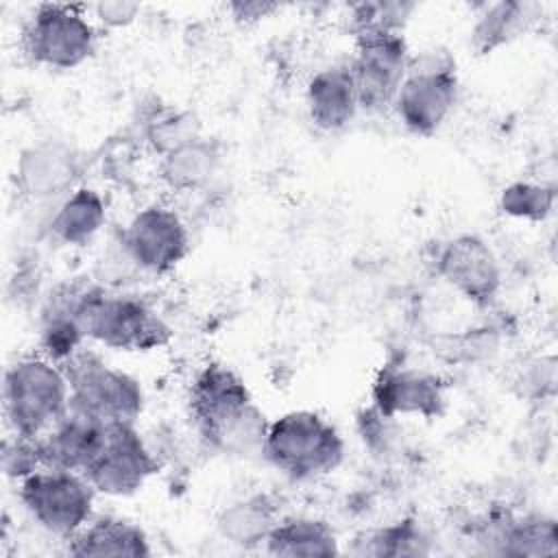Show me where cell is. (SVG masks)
I'll list each match as a JSON object with an SVG mask.
<instances>
[{"mask_svg": "<svg viewBox=\"0 0 558 558\" xmlns=\"http://www.w3.org/2000/svg\"><path fill=\"white\" fill-rule=\"evenodd\" d=\"M416 9L414 2L401 0H379V2H360L349 9V28L355 35L373 33V31H392L403 33L412 11Z\"/></svg>", "mask_w": 558, "mask_h": 558, "instance_id": "cell-27", "label": "cell"}, {"mask_svg": "<svg viewBox=\"0 0 558 558\" xmlns=\"http://www.w3.org/2000/svg\"><path fill=\"white\" fill-rule=\"evenodd\" d=\"M96 488L78 471L41 466L17 482V501L46 534L70 541L92 519Z\"/></svg>", "mask_w": 558, "mask_h": 558, "instance_id": "cell-7", "label": "cell"}, {"mask_svg": "<svg viewBox=\"0 0 558 558\" xmlns=\"http://www.w3.org/2000/svg\"><path fill=\"white\" fill-rule=\"evenodd\" d=\"M262 458L292 482H312L342 464L344 438L323 414L290 410L268 423Z\"/></svg>", "mask_w": 558, "mask_h": 558, "instance_id": "cell-3", "label": "cell"}, {"mask_svg": "<svg viewBox=\"0 0 558 558\" xmlns=\"http://www.w3.org/2000/svg\"><path fill=\"white\" fill-rule=\"evenodd\" d=\"M140 11H142V7L137 2H129V0H102V2H96L89 7L94 22L109 31L131 26L137 20Z\"/></svg>", "mask_w": 558, "mask_h": 558, "instance_id": "cell-29", "label": "cell"}, {"mask_svg": "<svg viewBox=\"0 0 558 558\" xmlns=\"http://www.w3.org/2000/svg\"><path fill=\"white\" fill-rule=\"evenodd\" d=\"M98 46V26L89 9L65 2H41L22 24L20 48L24 57L41 68L74 70L83 65Z\"/></svg>", "mask_w": 558, "mask_h": 558, "instance_id": "cell-6", "label": "cell"}, {"mask_svg": "<svg viewBox=\"0 0 558 558\" xmlns=\"http://www.w3.org/2000/svg\"><path fill=\"white\" fill-rule=\"evenodd\" d=\"M105 425V421L70 405L63 416L37 438L44 466L83 473L102 442Z\"/></svg>", "mask_w": 558, "mask_h": 558, "instance_id": "cell-15", "label": "cell"}, {"mask_svg": "<svg viewBox=\"0 0 558 558\" xmlns=\"http://www.w3.org/2000/svg\"><path fill=\"white\" fill-rule=\"evenodd\" d=\"M107 225V198L100 190L81 183L52 205L46 229L63 246L89 244Z\"/></svg>", "mask_w": 558, "mask_h": 558, "instance_id": "cell-18", "label": "cell"}, {"mask_svg": "<svg viewBox=\"0 0 558 558\" xmlns=\"http://www.w3.org/2000/svg\"><path fill=\"white\" fill-rule=\"evenodd\" d=\"M140 135L146 148L161 157L203 133L198 118L190 109L168 102H153L140 118Z\"/></svg>", "mask_w": 558, "mask_h": 558, "instance_id": "cell-24", "label": "cell"}, {"mask_svg": "<svg viewBox=\"0 0 558 558\" xmlns=\"http://www.w3.org/2000/svg\"><path fill=\"white\" fill-rule=\"evenodd\" d=\"M116 242L140 270L161 277L172 272L190 253V231L183 216L168 203L142 205L120 229Z\"/></svg>", "mask_w": 558, "mask_h": 558, "instance_id": "cell-9", "label": "cell"}, {"mask_svg": "<svg viewBox=\"0 0 558 558\" xmlns=\"http://www.w3.org/2000/svg\"><path fill=\"white\" fill-rule=\"evenodd\" d=\"M536 15L538 7L534 2L501 0L484 4L471 28V46L480 54H490L493 50L521 37L536 20Z\"/></svg>", "mask_w": 558, "mask_h": 558, "instance_id": "cell-23", "label": "cell"}, {"mask_svg": "<svg viewBox=\"0 0 558 558\" xmlns=\"http://www.w3.org/2000/svg\"><path fill=\"white\" fill-rule=\"evenodd\" d=\"M458 96L456 57L442 46H429L410 54L392 111L410 133L434 135L453 113Z\"/></svg>", "mask_w": 558, "mask_h": 558, "instance_id": "cell-5", "label": "cell"}, {"mask_svg": "<svg viewBox=\"0 0 558 558\" xmlns=\"http://www.w3.org/2000/svg\"><path fill=\"white\" fill-rule=\"evenodd\" d=\"M187 414L201 440L225 456H262L268 418L246 381L222 362L203 364L187 386Z\"/></svg>", "mask_w": 558, "mask_h": 558, "instance_id": "cell-1", "label": "cell"}, {"mask_svg": "<svg viewBox=\"0 0 558 558\" xmlns=\"http://www.w3.org/2000/svg\"><path fill=\"white\" fill-rule=\"evenodd\" d=\"M279 519L281 512L272 497L264 493H253L225 506L218 514L216 527L227 543L253 549L264 547L270 530Z\"/></svg>", "mask_w": 558, "mask_h": 558, "instance_id": "cell-22", "label": "cell"}, {"mask_svg": "<svg viewBox=\"0 0 558 558\" xmlns=\"http://www.w3.org/2000/svg\"><path fill=\"white\" fill-rule=\"evenodd\" d=\"M70 408V384L61 364L31 353L15 357L4 368L2 412L7 429L39 438Z\"/></svg>", "mask_w": 558, "mask_h": 558, "instance_id": "cell-4", "label": "cell"}, {"mask_svg": "<svg viewBox=\"0 0 558 558\" xmlns=\"http://www.w3.org/2000/svg\"><path fill=\"white\" fill-rule=\"evenodd\" d=\"M373 410L381 418L395 416H438L445 408V390L436 375L408 368V366H384L375 377Z\"/></svg>", "mask_w": 558, "mask_h": 558, "instance_id": "cell-14", "label": "cell"}, {"mask_svg": "<svg viewBox=\"0 0 558 558\" xmlns=\"http://www.w3.org/2000/svg\"><path fill=\"white\" fill-rule=\"evenodd\" d=\"M277 9L279 4H272V2H231L229 4V11L242 22H255Z\"/></svg>", "mask_w": 558, "mask_h": 558, "instance_id": "cell-30", "label": "cell"}, {"mask_svg": "<svg viewBox=\"0 0 558 558\" xmlns=\"http://www.w3.org/2000/svg\"><path fill=\"white\" fill-rule=\"evenodd\" d=\"M310 122L325 133L342 131L360 111L357 89L349 63H333L314 72L305 85Z\"/></svg>", "mask_w": 558, "mask_h": 558, "instance_id": "cell-16", "label": "cell"}, {"mask_svg": "<svg viewBox=\"0 0 558 558\" xmlns=\"http://www.w3.org/2000/svg\"><path fill=\"white\" fill-rule=\"evenodd\" d=\"M161 469L153 447L146 442L137 423H107L102 442L83 471L98 495L131 497Z\"/></svg>", "mask_w": 558, "mask_h": 558, "instance_id": "cell-10", "label": "cell"}, {"mask_svg": "<svg viewBox=\"0 0 558 558\" xmlns=\"http://www.w3.org/2000/svg\"><path fill=\"white\" fill-rule=\"evenodd\" d=\"M497 205L508 218L543 222L554 214L556 187L536 181H512L499 192Z\"/></svg>", "mask_w": 558, "mask_h": 558, "instance_id": "cell-25", "label": "cell"}, {"mask_svg": "<svg viewBox=\"0 0 558 558\" xmlns=\"http://www.w3.org/2000/svg\"><path fill=\"white\" fill-rule=\"evenodd\" d=\"M70 384V405L105 421L137 423L146 395L131 373L109 364L98 351L83 347L63 364Z\"/></svg>", "mask_w": 558, "mask_h": 558, "instance_id": "cell-8", "label": "cell"}, {"mask_svg": "<svg viewBox=\"0 0 558 558\" xmlns=\"http://www.w3.org/2000/svg\"><path fill=\"white\" fill-rule=\"evenodd\" d=\"M438 277L475 305H488L501 288V266L493 248L475 233L445 240L434 257Z\"/></svg>", "mask_w": 558, "mask_h": 558, "instance_id": "cell-13", "label": "cell"}, {"mask_svg": "<svg viewBox=\"0 0 558 558\" xmlns=\"http://www.w3.org/2000/svg\"><path fill=\"white\" fill-rule=\"evenodd\" d=\"M65 554L78 558L92 556H126L144 558L153 554L150 538L135 521L113 514L94 517L78 534L68 541Z\"/></svg>", "mask_w": 558, "mask_h": 558, "instance_id": "cell-19", "label": "cell"}, {"mask_svg": "<svg viewBox=\"0 0 558 558\" xmlns=\"http://www.w3.org/2000/svg\"><path fill=\"white\" fill-rule=\"evenodd\" d=\"M429 551H432L429 538L423 532V527L412 519H401L366 534L364 549H360L357 554L399 558V556H427Z\"/></svg>", "mask_w": 558, "mask_h": 558, "instance_id": "cell-26", "label": "cell"}, {"mask_svg": "<svg viewBox=\"0 0 558 558\" xmlns=\"http://www.w3.org/2000/svg\"><path fill=\"white\" fill-rule=\"evenodd\" d=\"M270 556H338L340 541L331 523L312 514H281L270 530L264 547Z\"/></svg>", "mask_w": 558, "mask_h": 558, "instance_id": "cell-20", "label": "cell"}, {"mask_svg": "<svg viewBox=\"0 0 558 558\" xmlns=\"http://www.w3.org/2000/svg\"><path fill=\"white\" fill-rule=\"evenodd\" d=\"M490 554L499 556H551L558 551L556 519L547 514H497L484 525Z\"/></svg>", "mask_w": 558, "mask_h": 558, "instance_id": "cell-17", "label": "cell"}, {"mask_svg": "<svg viewBox=\"0 0 558 558\" xmlns=\"http://www.w3.org/2000/svg\"><path fill=\"white\" fill-rule=\"evenodd\" d=\"M74 310L85 338L111 351L146 353L172 338L170 325L146 299L96 279H78Z\"/></svg>", "mask_w": 558, "mask_h": 558, "instance_id": "cell-2", "label": "cell"}, {"mask_svg": "<svg viewBox=\"0 0 558 558\" xmlns=\"http://www.w3.org/2000/svg\"><path fill=\"white\" fill-rule=\"evenodd\" d=\"M83 153L68 140L41 137L24 146L15 161L17 192L31 203H59L81 185Z\"/></svg>", "mask_w": 558, "mask_h": 558, "instance_id": "cell-12", "label": "cell"}, {"mask_svg": "<svg viewBox=\"0 0 558 558\" xmlns=\"http://www.w3.org/2000/svg\"><path fill=\"white\" fill-rule=\"evenodd\" d=\"M220 166V146L205 135L157 157V177L166 190L187 194L205 187Z\"/></svg>", "mask_w": 558, "mask_h": 558, "instance_id": "cell-21", "label": "cell"}, {"mask_svg": "<svg viewBox=\"0 0 558 558\" xmlns=\"http://www.w3.org/2000/svg\"><path fill=\"white\" fill-rule=\"evenodd\" d=\"M410 54L403 33L373 31L355 35L349 70L362 111L384 113L392 109L397 92L405 78Z\"/></svg>", "mask_w": 558, "mask_h": 558, "instance_id": "cell-11", "label": "cell"}, {"mask_svg": "<svg viewBox=\"0 0 558 558\" xmlns=\"http://www.w3.org/2000/svg\"><path fill=\"white\" fill-rule=\"evenodd\" d=\"M41 453H39V440L20 436L13 432H7L2 438V471L9 480H24L26 475L41 469Z\"/></svg>", "mask_w": 558, "mask_h": 558, "instance_id": "cell-28", "label": "cell"}]
</instances>
